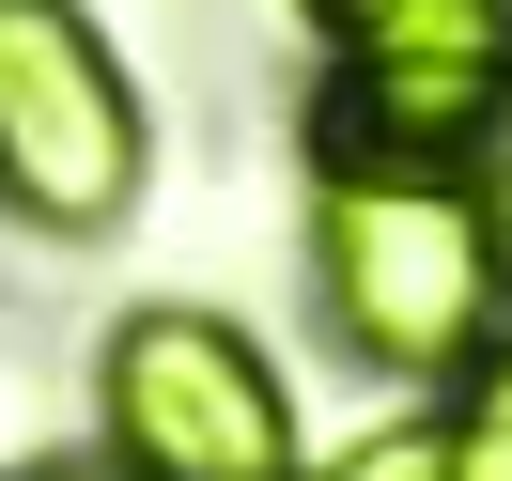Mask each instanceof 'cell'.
<instances>
[{"mask_svg":"<svg viewBox=\"0 0 512 481\" xmlns=\"http://www.w3.org/2000/svg\"><path fill=\"white\" fill-rule=\"evenodd\" d=\"M311 295L373 373L466 388L497 342V202L435 187V171H326L311 187Z\"/></svg>","mask_w":512,"mask_h":481,"instance_id":"6da1fadb","label":"cell"},{"mask_svg":"<svg viewBox=\"0 0 512 481\" xmlns=\"http://www.w3.org/2000/svg\"><path fill=\"white\" fill-rule=\"evenodd\" d=\"M140 171H156V109H140L125 47L78 0H0V218L32 233H125Z\"/></svg>","mask_w":512,"mask_h":481,"instance_id":"7a4b0ae2","label":"cell"},{"mask_svg":"<svg viewBox=\"0 0 512 481\" xmlns=\"http://www.w3.org/2000/svg\"><path fill=\"white\" fill-rule=\"evenodd\" d=\"M94 419L125 481H295V388L233 311H125L94 342Z\"/></svg>","mask_w":512,"mask_h":481,"instance_id":"3957f363","label":"cell"},{"mask_svg":"<svg viewBox=\"0 0 512 481\" xmlns=\"http://www.w3.org/2000/svg\"><path fill=\"white\" fill-rule=\"evenodd\" d=\"M311 171H435V187H497V171H512V47H450V63L326 47Z\"/></svg>","mask_w":512,"mask_h":481,"instance_id":"277c9868","label":"cell"},{"mask_svg":"<svg viewBox=\"0 0 512 481\" xmlns=\"http://www.w3.org/2000/svg\"><path fill=\"white\" fill-rule=\"evenodd\" d=\"M450 481H512V357H481L466 388H450Z\"/></svg>","mask_w":512,"mask_h":481,"instance_id":"5b68a950","label":"cell"},{"mask_svg":"<svg viewBox=\"0 0 512 481\" xmlns=\"http://www.w3.org/2000/svg\"><path fill=\"white\" fill-rule=\"evenodd\" d=\"M326 481H450V435H435V419H404V435H357Z\"/></svg>","mask_w":512,"mask_h":481,"instance_id":"8992f818","label":"cell"},{"mask_svg":"<svg viewBox=\"0 0 512 481\" xmlns=\"http://www.w3.org/2000/svg\"><path fill=\"white\" fill-rule=\"evenodd\" d=\"M481 202H497V295H512V171H497V187H481Z\"/></svg>","mask_w":512,"mask_h":481,"instance_id":"52a82bcc","label":"cell"},{"mask_svg":"<svg viewBox=\"0 0 512 481\" xmlns=\"http://www.w3.org/2000/svg\"><path fill=\"white\" fill-rule=\"evenodd\" d=\"M295 16H311V32H357V16H373V0H295Z\"/></svg>","mask_w":512,"mask_h":481,"instance_id":"ba28073f","label":"cell"},{"mask_svg":"<svg viewBox=\"0 0 512 481\" xmlns=\"http://www.w3.org/2000/svg\"><path fill=\"white\" fill-rule=\"evenodd\" d=\"M47 481H125V466H47Z\"/></svg>","mask_w":512,"mask_h":481,"instance_id":"9c48e42d","label":"cell"}]
</instances>
